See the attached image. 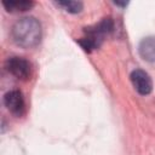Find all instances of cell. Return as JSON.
<instances>
[{"mask_svg":"<svg viewBox=\"0 0 155 155\" xmlns=\"http://www.w3.org/2000/svg\"><path fill=\"white\" fill-rule=\"evenodd\" d=\"M11 35L19 47L31 48L41 40V25L34 17H23L13 24Z\"/></svg>","mask_w":155,"mask_h":155,"instance_id":"cell-1","label":"cell"},{"mask_svg":"<svg viewBox=\"0 0 155 155\" xmlns=\"http://www.w3.org/2000/svg\"><path fill=\"white\" fill-rule=\"evenodd\" d=\"M114 30V21L110 17L103 18L97 24L87 27L84 29V38L79 39L78 42L86 52H92L97 50L105 38Z\"/></svg>","mask_w":155,"mask_h":155,"instance_id":"cell-2","label":"cell"},{"mask_svg":"<svg viewBox=\"0 0 155 155\" xmlns=\"http://www.w3.org/2000/svg\"><path fill=\"white\" fill-rule=\"evenodd\" d=\"M5 68L10 74H12L18 80H28L31 74V65L29 61L18 56L7 58Z\"/></svg>","mask_w":155,"mask_h":155,"instance_id":"cell-3","label":"cell"},{"mask_svg":"<svg viewBox=\"0 0 155 155\" xmlns=\"http://www.w3.org/2000/svg\"><path fill=\"white\" fill-rule=\"evenodd\" d=\"M4 104L7 110L17 117L22 116L25 113V101L23 93L19 90L8 91L4 97Z\"/></svg>","mask_w":155,"mask_h":155,"instance_id":"cell-4","label":"cell"},{"mask_svg":"<svg viewBox=\"0 0 155 155\" xmlns=\"http://www.w3.org/2000/svg\"><path fill=\"white\" fill-rule=\"evenodd\" d=\"M131 81L136 91L142 94L147 96L153 91V81L148 73H145L142 69H136L131 73Z\"/></svg>","mask_w":155,"mask_h":155,"instance_id":"cell-5","label":"cell"},{"mask_svg":"<svg viewBox=\"0 0 155 155\" xmlns=\"http://www.w3.org/2000/svg\"><path fill=\"white\" fill-rule=\"evenodd\" d=\"M138 51L140 57L150 63L155 62V36L144 38L138 46Z\"/></svg>","mask_w":155,"mask_h":155,"instance_id":"cell-6","label":"cell"},{"mask_svg":"<svg viewBox=\"0 0 155 155\" xmlns=\"http://www.w3.org/2000/svg\"><path fill=\"white\" fill-rule=\"evenodd\" d=\"M4 7L6 8V11L8 12H23V11H28L31 7H34L35 2L33 1H4L2 2Z\"/></svg>","mask_w":155,"mask_h":155,"instance_id":"cell-7","label":"cell"},{"mask_svg":"<svg viewBox=\"0 0 155 155\" xmlns=\"http://www.w3.org/2000/svg\"><path fill=\"white\" fill-rule=\"evenodd\" d=\"M56 4L57 6L64 8L67 12H70V13H78L84 7V4L81 1H58Z\"/></svg>","mask_w":155,"mask_h":155,"instance_id":"cell-8","label":"cell"}]
</instances>
